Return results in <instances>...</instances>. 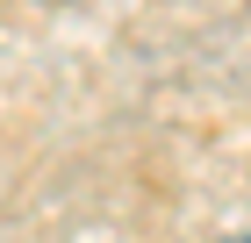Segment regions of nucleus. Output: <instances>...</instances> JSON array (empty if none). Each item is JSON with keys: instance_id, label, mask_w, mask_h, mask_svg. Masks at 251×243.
<instances>
[{"instance_id": "obj_1", "label": "nucleus", "mask_w": 251, "mask_h": 243, "mask_svg": "<svg viewBox=\"0 0 251 243\" xmlns=\"http://www.w3.org/2000/svg\"><path fill=\"white\" fill-rule=\"evenodd\" d=\"M230 243H251V236H230Z\"/></svg>"}]
</instances>
